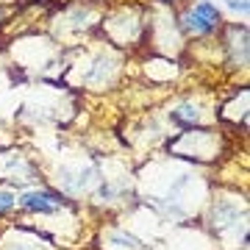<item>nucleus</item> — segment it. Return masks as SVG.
Returning <instances> with one entry per match:
<instances>
[{
	"label": "nucleus",
	"instance_id": "f257e3e1",
	"mask_svg": "<svg viewBox=\"0 0 250 250\" xmlns=\"http://www.w3.org/2000/svg\"><path fill=\"white\" fill-rule=\"evenodd\" d=\"M98 36L106 39V45L125 50V53L147 47V6H142V3H120V6L103 9Z\"/></svg>",
	"mask_w": 250,
	"mask_h": 250
},
{
	"label": "nucleus",
	"instance_id": "f03ea898",
	"mask_svg": "<svg viewBox=\"0 0 250 250\" xmlns=\"http://www.w3.org/2000/svg\"><path fill=\"white\" fill-rule=\"evenodd\" d=\"M164 150L178 161H195V164H211L223 156L225 136L220 128L206 125V128H184L175 136L164 139Z\"/></svg>",
	"mask_w": 250,
	"mask_h": 250
},
{
	"label": "nucleus",
	"instance_id": "7ed1b4c3",
	"mask_svg": "<svg viewBox=\"0 0 250 250\" xmlns=\"http://www.w3.org/2000/svg\"><path fill=\"white\" fill-rule=\"evenodd\" d=\"M125 64H128L125 50H117V47H111V45H103L100 50H95V53H86L81 78L72 83V89H75V86H83V89H92V92L114 89L125 75Z\"/></svg>",
	"mask_w": 250,
	"mask_h": 250
},
{
	"label": "nucleus",
	"instance_id": "20e7f679",
	"mask_svg": "<svg viewBox=\"0 0 250 250\" xmlns=\"http://www.w3.org/2000/svg\"><path fill=\"white\" fill-rule=\"evenodd\" d=\"M206 223L211 228L217 239L228 242V236L239 239L245 248L248 245V206H245V197H214L211 206H208V217Z\"/></svg>",
	"mask_w": 250,
	"mask_h": 250
},
{
	"label": "nucleus",
	"instance_id": "39448f33",
	"mask_svg": "<svg viewBox=\"0 0 250 250\" xmlns=\"http://www.w3.org/2000/svg\"><path fill=\"white\" fill-rule=\"evenodd\" d=\"M167 120L172 125L184 128H206V125H220L217 123V103H208L203 95L187 92L178 95L175 100H170L167 106Z\"/></svg>",
	"mask_w": 250,
	"mask_h": 250
},
{
	"label": "nucleus",
	"instance_id": "423d86ee",
	"mask_svg": "<svg viewBox=\"0 0 250 250\" xmlns=\"http://www.w3.org/2000/svg\"><path fill=\"white\" fill-rule=\"evenodd\" d=\"M0 181L11 189H31L42 184V167L20 147L0 150Z\"/></svg>",
	"mask_w": 250,
	"mask_h": 250
},
{
	"label": "nucleus",
	"instance_id": "0eeeda50",
	"mask_svg": "<svg viewBox=\"0 0 250 250\" xmlns=\"http://www.w3.org/2000/svg\"><path fill=\"white\" fill-rule=\"evenodd\" d=\"M220 36V50H223V64L233 72H245L250 62V31L245 22H223L217 31Z\"/></svg>",
	"mask_w": 250,
	"mask_h": 250
},
{
	"label": "nucleus",
	"instance_id": "6e6552de",
	"mask_svg": "<svg viewBox=\"0 0 250 250\" xmlns=\"http://www.w3.org/2000/svg\"><path fill=\"white\" fill-rule=\"evenodd\" d=\"M75 206L67 195H62L59 189H50V187H31V189H20L17 195V208L28 211V214H36V217H53V214H62L64 208Z\"/></svg>",
	"mask_w": 250,
	"mask_h": 250
},
{
	"label": "nucleus",
	"instance_id": "1a4fd4ad",
	"mask_svg": "<svg viewBox=\"0 0 250 250\" xmlns=\"http://www.w3.org/2000/svg\"><path fill=\"white\" fill-rule=\"evenodd\" d=\"M0 250H62L45 231L31 225H11L0 233Z\"/></svg>",
	"mask_w": 250,
	"mask_h": 250
},
{
	"label": "nucleus",
	"instance_id": "9d476101",
	"mask_svg": "<svg viewBox=\"0 0 250 250\" xmlns=\"http://www.w3.org/2000/svg\"><path fill=\"white\" fill-rule=\"evenodd\" d=\"M175 20H178V28L184 39H214L217 31L223 25H214L211 20H206L200 11L195 9V3H184V6H175Z\"/></svg>",
	"mask_w": 250,
	"mask_h": 250
},
{
	"label": "nucleus",
	"instance_id": "9b49d317",
	"mask_svg": "<svg viewBox=\"0 0 250 250\" xmlns=\"http://www.w3.org/2000/svg\"><path fill=\"white\" fill-rule=\"evenodd\" d=\"M142 75H145V81H147L150 86H170L172 81H178L181 64H178V59L150 53L142 62Z\"/></svg>",
	"mask_w": 250,
	"mask_h": 250
},
{
	"label": "nucleus",
	"instance_id": "f8f14e48",
	"mask_svg": "<svg viewBox=\"0 0 250 250\" xmlns=\"http://www.w3.org/2000/svg\"><path fill=\"white\" fill-rule=\"evenodd\" d=\"M248 106H250V92L248 86H242L228 100L217 103V123H231L239 125L242 131H248Z\"/></svg>",
	"mask_w": 250,
	"mask_h": 250
},
{
	"label": "nucleus",
	"instance_id": "ddd939ff",
	"mask_svg": "<svg viewBox=\"0 0 250 250\" xmlns=\"http://www.w3.org/2000/svg\"><path fill=\"white\" fill-rule=\"evenodd\" d=\"M103 250H147V248L134 233L123 231V228H108L103 233Z\"/></svg>",
	"mask_w": 250,
	"mask_h": 250
},
{
	"label": "nucleus",
	"instance_id": "4468645a",
	"mask_svg": "<svg viewBox=\"0 0 250 250\" xmlns=\"http://www.w3.org/2000/svg\"><path fill=\"white\" fill-rule=\"evenodd\" d=\"M17 208V192L11 187H0V217H9Z\"/></svg>",
	"mask_w": 250,
	"mask_h": 250
},
{
	"label": "nucleus",
	"instance_id": "2eb2a0df",
	"mask_svg": "<svg viewBox=\"0 0 250 250\" xmlns=\"http://www.w3.org/2000/svg\"><path fill=\"white\" fill-rule=\"evenodd\" d=\"M223 3L233 11V14H242V17H248V11H250V3H248V0H223Z\"/></svg>",
	"mask_w": 250,
	"mask_h": 250
},
{
	"label": "nucleus",
	"instance_id": "dca6fc26",
	"mask_svg": "<svg viewBox=\"0 0 250 250\" xmlns=\"http://www.w3.org/2000/svg\"><path fill=\"white\" fill-rule=\"evenodd\" d=\"M181 0H153V6H161V9H175Z\"/></svg>",
	"mask_w": 250,
	"mask_h": 250
},
{
	"label": "nucleus",
	"instance_id": "f3484780",
	"mask_svg": "<svg viewBox=\"0 0 250 250\" xmlns=\"http://www.w3.org/2000/svg\"><path fill=\"white\" fill-rule=\"evenodd\" d=\"M9 11H11V6H0V28L6 25V17H9Z\"/></svg>",
	"mask_w": 250,
	"mask_h": 250
},
{
	"label": "nucleus",
	"instance_id": "a211bd4d",
	"mask_svg": "<svg viewBox=\"0 0 250 250\" xmlns=\"http://www.w3.org/2000/svg\"><path fill=\"white\" fill-rule=\"evenodd\" d=\"M22 3H42V6H50V3H56V0H22Z\"/></svg>",
	"mask_w": 250,
	"mask_h": 250
}]
</instances>
